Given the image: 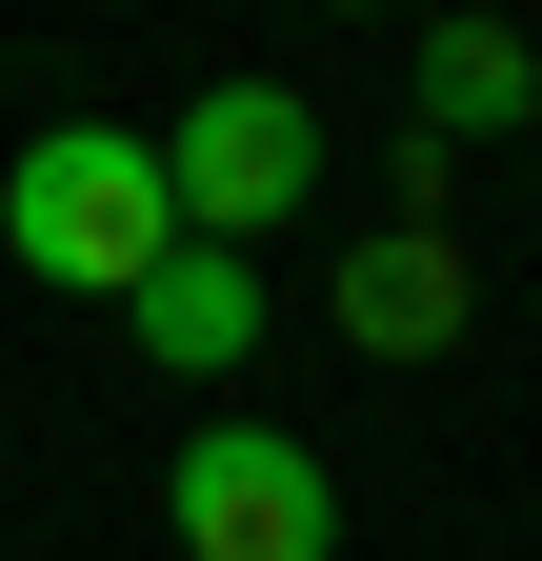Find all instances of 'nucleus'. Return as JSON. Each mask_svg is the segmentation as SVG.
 I'll use <instances>...</instances> for the list:
<instances>
[{"instance_id":"obj_8","label":"nucleus","mask_w":542,"mask_h":561,"mask_svg":"<svg viewBox=\"0 0 542 561\" xmlns=\"http://www.w3.org/2000/svg\"><path fill=\"white\" fill-rule=\"evenodd\" d=\"M522 140H542V121H522Z\"/></svg>"},{"instance_id":"obj_1","label":"nucleus","mask_w":542,"mask_h":561,"mask_svg":"<svg viewBox=\"0 0 542 561\" xmlns=\"http://www.w3.org/2000/svg\"><path fill=\"white\" fill-rule=\"evenodd\" d=\"M0 261L60 280V301H142L181 261V201H161V140L142 121H41L0 161Z\"/></svg>"},{"instance_id":"obj_2","label":"nucleus","mask_w":542,"mask_h":561,"mask_svg":"<svg viewBox=\"0 0 542 561\" xmlns=\"http://www.w3.org/2000/svg\"><path fill=\"white\" fill-rule=\"evenodd\" d=\"M161 541L181 561H342V461L282 421H201L161 461Z\"/></svg>"},{"instance_id":"obj_5","label":"nucleus","mask_w":542,"mask_h":561,"mask_svg":"<svg viewBox=\"0 0 542 561\" xmlns=\"http://www.w3.org/2000/svg\"><path fill=\"white\" fill-rule=\"evenodd\" d=\"M121 321H142V362H181V381H241V362H261V261L181 241V261L142 280V301H121Z\"/></svg>"},{"instance_id":"obj_4","label":"nucleus","mask_w":542,"mask_h":561,"mask_svg":"<svg viewBox=\"0 0 542 561\" xmlns=\"http://www.w3.org/2000/svg\"><path fill=\"white\" fill-rule=\"evenodd\" d=\"M321 321H342L382 381H402V362H442V341H462V241H442V221H382V241H342V301H321Z\"/></svg>"},{"instance_id":"obj_3","label":"nucleus","mask_w":542,"mask_h":561,"mask_svg":"<svg viewBox=\"0 0 542 561\" xmlns=\"http://www.w3.org/2000/svg\"><path fill=\"white\" fill-rule=\"evenodd\" d=\"M161 201H181V241L261 261V221H302V201H321V121H302V81H201V101L161 121Z\"/></svg>"},{"instance_id":"obj_6","label":"nucleus","mask_w":542,"mask_h":561,"mask_svg":"<svg viewBox=\"0 0 542 561\" xmlns=\"http://www.w3.org/2000/svg\"><path fill=\"white\" fill-rule=\"evenodd\" d=\"M422 121H442V140H522V121H542V60H522L503 21H442V41H422Z\"/></svg>"},{"instance_id":"obj_7","label":"nucleus","mask_w":542,"mask_h":561,"mask_svg":"<svg viewBox=\"0 0 542 561\" xmlns=\"http://www.w3.org/2000/svg\"><path fill=\"white\" fill-rule=\"evenodd\" d=\"M0 481H21V442H0Z\"/></svg>"}]
</instances>
